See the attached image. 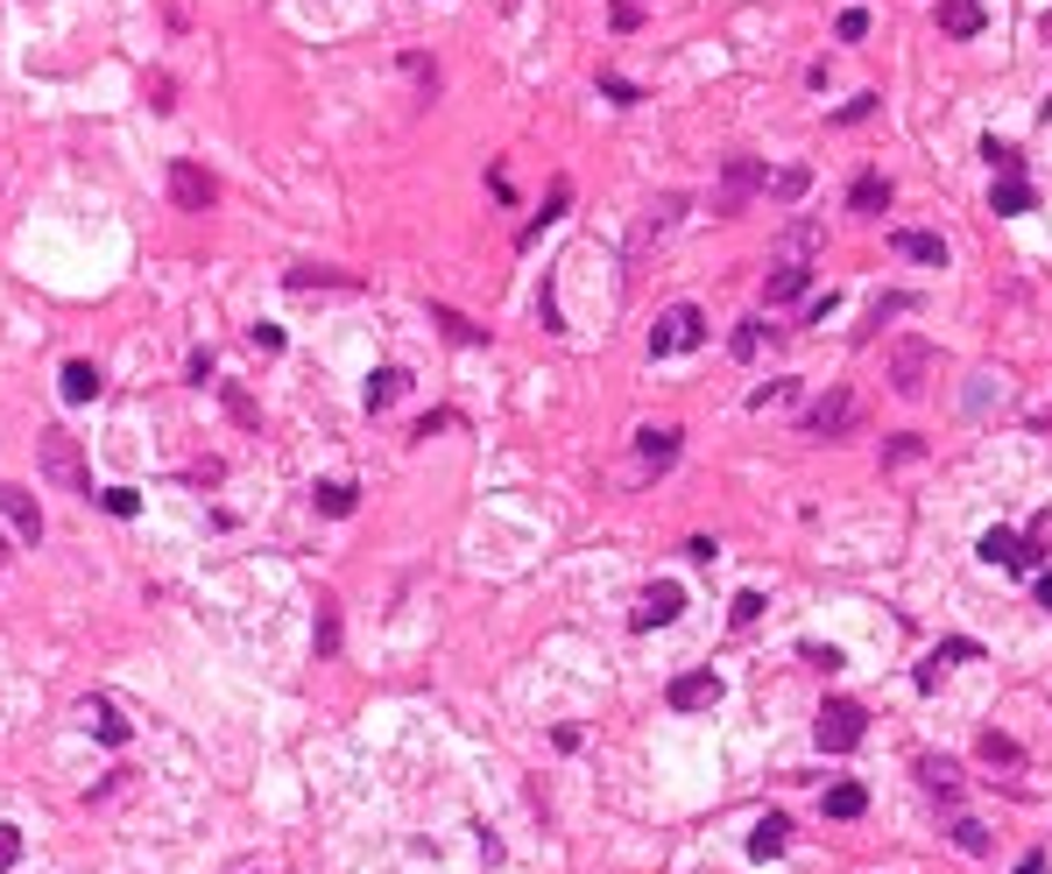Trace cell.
Returning <instances> with one entry per match:
<instances>
[{
    "label": "cell",
    "mask_w": 1052,
    "mask_h": 874,
    "mask_svg": "<svg viewBox=\"0 0 1052 874\" xmlns=\"http://www.w3.org/2000/svg\"><path fill=\"white\" fill-rule=\"evenodd\" d=\"M35 459H43V480H57L64 494L92 501V465H85V452H79V438H64V431H43V444H35Z\"/></svg>",
    "instance_id": "cell-1"
},
{
    "label": "cell",
    "mask_w": 1052,
    "mask_h": 874,
    "mask_svg": "<svg viewBox=\"0 0 1052 874\" xmlns=\"http://www.w3.org/2000/svg\"><path fill=\"white\" fill-rule=\"evenodd\" d=\"M693 346H706V318H699V304H672L657 325H650V360L693 353Z\"/></svg>",
    "instance_id": "cell-2"
},
{
    "label": "cell",
    "mask_w": 1052,
    "mask_h": 874,
    "mask_svg": "<svg viewBox=\"0 0 1052 874\" xmlns=\"http://www.w3.org/2000/svg\"><path fill=\"white\" fill-rule=\"evenodd\" d=\"M813 733H819V748H827V754H848V748H862L869 712L855 706V698H827V706H819V720H813Z\"/></svg>",
    "instance_id": "cell-3"
},
{
    "label": "cell",
    "mask_w": 1052,
    "mask_h": 874,
    "mask_svg": "<svg viewBox=\"0 0 1052 874\" xmlns=\"http://www.w3.org/2000/svg\"><path fill=\"white\" fill-rule=\"evenodd\" d=\"M749 191H770V163H756V155H728V163H721V198H714V212H735Z\"/></svg>",
    "instance_id": "cell-4"
},
{
    "label": "cell",
    "mask_w": 1052,
    "mask_h": 874,
    "mask_svg": "<svg viewBox=\"0 0 1052 874\" xmlns=\"http://www.w3.org/2000/svg\"><path fill=\"white\" fill-rule=\"evenodd\" d=\"M685 614V586H672V578H657L643 599H636V614H629V628L636 635H650V628H672V620Z\"/></svg>",
    "instance_id": "cell-5"
},
{
    "label": "cell",
    "mask_w": 1052,
    "mask_h": 874,
    "mask_svg": "<svg viewBox=\"0 0 1052 874\" xmlns=\"http://www.w3.org/2000/svg\"><path fill=\"white\" fill-rule=\"evenodd\" d=\"M926 374H932V346H926V339H897V346H890V381H897V395H918Z\"/></svg>",
    "instance_id": "cell-6"
},
{
    "label": "cell",
    "mask_w": 1052,
    "mask_h": 874,
    "mask_svg": "<svg viewBox=\"0 0 1052 874\" xmlns=\"http://www.w3.org/2000/svg\"><path fill=\"white\" fill-rule=\"evenodd\" d=\"M721 691H728V685H721L714 670H685V677H672V691H664V698H672V712H706V706H721Z\"/></svg>",
    "instance_id": "cell-7"
},
{
    "label": "cell",
    "mask_w": 1052,
    "mask_h": 874,
    "mask_svg": "<svg viewBox=\"0 0 1052 874\" xmlns=\"http://www.w3.org/2000/svg\"><path fill=\"white\" fill-rule=\"evenodd\" d=\"M219 191H213V177H205L198 163H170V205L177 212H205Z\"/></svg>",
    "instance_id": "cell-8"
},
{
    "label": "cell",
    "mask_w": 1052,
    "mask_h": 874,
    "mask_svg": "<svg viewBox=\"0 0 1052 874\" xmlns=\"http://www.w3.org/2000/svg\"><path fill=\"white\" fill-rule=\"evenodd\" d=\"M848 423H855V395H848V388H827V395L806 410V431L813 438H840Z\"/></svg>",
    "instance_id": "cell-9"
},
{
    "label": "cell",
    "mask_w": 1052,
    "mask_h": 874,
    "mask_svg": "<svg viewBox=\"0 0 1052 874\" xmlns=\"http://www.w3.org/2000/svg\"><path fill=\"white\" fill-rule=\"evenodd\" d=\"M982 565H997V572H1031V543H1024L1018 529H989V536H982Z\"/></svg>",
    "instance_id": "cell-10"
},
{
    "label": "cell",
    "mask_w": 1052,
    "mask_h": 874,
    "mask_svg": "<svg viewBox=\"0 0 1052 874\" xmlns=\"http://www.w3.org/2000/svg\"><path fill=\"white\" fill-rule=\"evenodd\" d=\"M813 289V268L806 261H777L770 276H763V304H798Z\"/></svg>",
    "instance_id": "cell-11"
},
{
    "label": "cell",
    "mask_w": 1052,
    "mask_h": 874,
    "mask_svg": "<svg viewBox=\"0 0 1052 874\" xmlns=\"http://www.w3.org/2000/svg\"><path fill=\"white\" fill-rule=\"evenodd\" d=\"M0 515L14 522V536H22V543H43V515H35L29 487H14V480H8V487H0Z\"/></svg>",
    "instance_id": "cell-12"
},
{
    "label": "cell",
    "mask_w": 1052,
    "mask_h": 874,
    "mask_svg": "<svg viewBox=\"0 0 1052 874\" xmlns=\"http://www.w3.org/2000/svg\"><path fill=\"white\" fill-rule=\"evenodd\" d=\"M678 438L685 431H672V423H650V431H636V459L650 473H664V465H678Z\"/></svg>",
    "instance_id": "cell-13"
},
{
    "label": "cell",
    "mask_w": 1052,
    "mask_h": 874,
    "mask_svg": "<svg viewBox=\"0 0 1052 874\" xmlns=\"http://www.w3.org/2000/svg\"><path fill=\"white\" fill-rule=\"evenodd\" d=\"M1031 205H1039V191H1031L1024 177H997V184H989V212H997V219H1024Z\"/></svg>",
    "instance_id": "cell-14"
},
{
    "label": "cell",
    "mask_w": 1052,
    "mask_h": 874,
    "mask_svg": "<svg viewBox=\"0 0 1052 874\" xmlns=\"http://www.w3.org/2000/svg\"><path fill=\"white\" fill-rule=\"evenodd\" d=\"M784 846H791V819H784V811H763L756 832H749V853H756V861H777Z\"/></svg>",
    "instance_id": "cell-15"
},
{
    "label": "cell",
    "mask_w": 1052,
    "mask_h": 874,
    "mask_svg": "<svg viewBox=\"0 0 1052 874\" xmlns=\"http://www.w3.org/2000/svg\"><path fill=\"white\" fill-rule=\"evenodd\" d=\"M940 29H947V35H982V29H989L982 0H940Z\"/></svg>",
    "instance_id": "cell-16"
},
{
    "label": "cell",
    "mask_w": 1052,
    "mask_h": 874,
    "mask_svg": "<svg viewBox=\"0 0 1052 874\" xmlns=\"http://www.w3.org/2000/svg\"><path fill=\"white\" fill-rule=\"evenodd\" d=\"M565 205H572V184L559 177V184H551V198H544V212H538V219H530L523 233H515V240H523V247H538V240H544V226H559V219H565Z\"/></svg>",
    "instance_id": "cell-17"
},
{
    "label": "cell",
    "mask_w": 1052,
    "mask_h": 874,
    "mask_svg": "<svg viewBox=\"0 0 1052 874\" xmlns=\"http://www.w3.org/2000/svg\"><path fill=\"white\" fill-rule=\"evenodd\" d=\"M770 346H777V325L770 318H742L735 325V360H763Z\"/></svg>",
    "instance_id": "cell-18"
},
{
    "label": "cell",
    "mask_w": 1052,
    "mask_h": 874,
    "mask_svg": "<svg viewBox=\"0 0 1052 874\" xmlns=\"http://www.w3.org/2000/svg\"><path fill=\"white\" fill-rule=\"evenodd\" d=\"M890 247L905 261H932V268H947V240L940 233H890Z\"/></svg>",
    "instance_id": "cell-19"
},
{
    "label": "cell",
    "mask_w": 1052,
    "mask_h": 874,
    "mask_svg": "<svg viewBox=\"0 0 1052 874\" xmlns=\"http://www.w3.org/2000/svg\"><path fill=\"white\" fill-rule=\"evenodd\" d=\"M678 212H685V198H678V191H672V198H657V205H650V219L636 226V255H643L650 240H664V233L678 226Z\"/></svg>",
    "instance_id": "cell-20"
},
{
    "label": "cell",
    "mask_w": 1052,
    "mask_h": 874,
    "mask_svg": "<svg viewBox=\"0 0 1052 874\" xmlns=\"http://www.w3.org/2000/svg\"><path fill=\"white\" fill-rule=\"evenodd\" d=\"M884 205H890V177H876V169H862V177H855V191H848V212H862V219H876Z\"/></svg>",
    "instance_id": "cell-21"
},
{
    "label": "cell",
    "mask_w": 1052,
    "mask_h": 874,
    "mask_svg": "<svg viewBox=\"0 0 1052 874\" xmlns=\"http://www.w3.org/2000/svg\"><path fill=\"white\" fill-rule=\"evenodd\" d=\"M404 388H410V374H404V367H375V374H368V388H360V402H368V410H389V402L404 395Z\"/></svg>",
    "instance_id": "cell-22"
},
{
    "label": "cell",
    "mask_w": 1052,
    "mask_h": 874,
    "mask_svg": "<svg viewBox=\"0 0 1052 874\" xmlns=\"http://www.w3.org/2000/svg\"><path fill=\"white\" fill-rule=\"evenodd\" d=\"M819 811H827V819H862V811H869V790H862V783H834L827 798H819Z\"/></svg>",
    "instance_id": "cell-23"
},
{
    "label": "cell",
    "mask_w": 1052,
    "mask_h": 874,
    "mask_svg": "<svg viewBox=\"0 0 1052 874\" xmlns=\"http://www.w3.org/2000/svg\"><path fill=\"white\" fill-rule=\"evenodd\" d=\"M918 783L940 790V798H953V790H961V769H953L947 754H926V762H918Z\"/></svg>",
    "instance_id": "cell-24"
},
{
    "label": "cell",
    "mask_w": 1052,
    "mask_h": 874,
    "mask_svg": "<svg viewBox=\"0 0 1052 874\" xmlns=\"http://www.w3.org/2000/svg\"><path fill=\"white\" fill-rule=\"evenodd\" d=\"M92 395H100V367H92V360H71V367H64V402H92Z\"/></svg>",
    "instance_id": "cell-25"
},
{
    "label": "cell",
    "mask_w": 1052,
    "mask_h": 874,
    "mask_svg": "<svg viewBox=\"0 0 1052 874\" xmlns=\"http://www.w3.org/2000/svg\"><path fill=\"white\" fill-rule=\"evenodd\" d=\"M85 720L100 727V741H106V748H127V720L106 706V698H92V706H85Z\"/></svg>",
    "instance_id": "cell-26"
},
{
    "label": "cell",
    "mask_w": 1052,
    "mask_h": 874,
    "mask_svg": "<svg viewBox=\"0 0 1052 874\" xmlns=\"http://www.w3.org/2000/svg\"><path fill=\"white\" fill-rule=\"evenodd\" d=\"M819 240H827V233H819V219H798L791 233H784V261H806V255H819Z\"/></svg>",
    "instance_id": "cell-27"
},
{
    "label": "cell",
    "mask_w": 1052,
    "mask_h": 874,
    "mask_svg": "<svg viewBox=\"0 0 1052 874\" xmlns=\"http://www.w3.org/2000/svg\"><path fill=\"white\" fill-rule=\"evenodd\" d=\"M311 501H318V515H354V487H347V480H318Z\"/></svg>",
    "instance_id": "cell-28"
},
{
    "label": "cell",
    "mask_w": 1052,
    "mask_h": 874,
    "mask_svg": "<svg viewBox=\"0 0 1052 874\" xmlns=\"http://www.w3.org/2000/svg\"><path fill=\"white\" fill-rule=\"evenodd\" d=\"M431 325H446L452 346H481V339H488L481 325H467V318H459V310H446V304H431Z\"/></svg>",
    "instance_id": "cell-29"
},
{
    "label": "cell",
    "mask_w": 1052,
    "mask_h": 874,
    "mask_svg": "<svg viewBox=\"0 0 1052 874\" xmlns=\"http://www.w3.org/2000/svg\"><path fill=\"white\" fill-rule=\"evenodd\" d=\"M311 649H318V664H325V656H339V607H333V599H318V635H311Z\"/></svg>",
    "instance_id": "cell-30"
},
{
    "label": "cell",
    "mask_w": 1052,
    "mask_h": 874,
    "mask_svg": "<svg viewBox=\"0 0 1052 874\" xmlns=\"http://www.w3.org/2000/svg\"><path fill=\"white\" fill-rule=\"evenodd\" d=\"M982 762H989V769H1018V762H1024V748L1010 741V733H982Z\"/></svg>",
    "instance_id": "cell-31"
},
{
    "label": "cell",
    "mask_w": 1052,
    "mask_h": 874,
    "mask_svg": "<svg viewBox=\"0 0 1052 874\" xmlns=\"http://www.w3.org/2000/svg\"><path fill=\"white\" fill-rule=\"evenodd\" d=\"M318 282L325 289H360L354 276H339V268H290V289H318Z\"/></svg>",
    "instance_id": "cell-32"
},
{
    "label": "cell",
    "mask_w": 1052,
    "mask_h": 874,
    "mask_svg": "<svg viewBox=\"0 0 1052 874\" xmlns=\"http://www.w3.org/2000/svg\"><path fill=\"white\" fill-rule=\"evenodd\" d=\"M982 155H989V169H997V177H1024V155L1010 148V142H997V134L982 142Z\"/></svg>",
    "instance_id": "cell-33"
},
{
    "label": "cell",
    "mask_w": 1052,
    "mask_h": 874,
    "mask_svg": "<svg viewBox=\"0 0 1052 874\" xmlns=\"http://www.w3.org/2000/svg\"><path fill=\"white\" fill-rule=\"evenodd\" d=\"M92 501H100L106 515H121V522H127V515L142 508V494H135V487H100V494H92Z\"/></svg>",
    "instance_id": "cell-34"
},
{
    "label": "cell",
    "mask_w": 1052,
    "mask_h": 874,
    "mask_svg": "<svg viewBox=\"0 0 1052 874\" xmlns=\"http://www.w3.org/2000/svg\"><path fill=\"white\" fill-rule=\"evenodd\" d=\"M974 656H982V642H968V635H953V642H940V649H932V664L947 670V664H974Z\"/></svg>",
    "instance_id": "cell-35"
},
{
    "label": "cell",
    "mask_w": 1052,
    "mask_h": 874,
    "mask_svg": "<svg viewBox=\"0 0 1052 874\" xmlns=\"http://www.w3.org/2000/svg\"><path fill=\"white\" fill-rule=\"evenodd\" d=\"M953 846H961V853H989V825H974V819H953Z\"/></svg>",
    "instance_id": "cell-36"
},
{
    "label": "cell",
    "mask_w": 1052,
    "mask_h": 874,
    "mask_svg": "<svg viewBox=\"0 0 1052 874\" xmlns=\"http://www.w3.org/2000/svg\"><path fill=\"white\" fill-rule=\"evenodd\" d=\"M219 395H226V417H234V423H247V431H255V423H262V410H255V402H247V395H241V388H234V381H226V388H219Z\"/></svg>",
    "instance_id": "cell-37"
},
{
    "label": "cell",
    "mask_w": 1052,
    "mask_h": 874,
    "mask_svg": "<svg viewBox=\"0 0 1052 874\" xmlns=\"http://www.w3.org/2000/svg\"><path fill=\"white\" fill-rule=\"evenodd\" d=\"M897 310H911V297H876L869 325H862V332H855V339H869V332H876V325H884V318H897Z\"/></svg>",
    "instance_id": "cell-38"
},
{
    "label": "cell",
    "mask_w": 1052,
    "mask_h": 874,
    "mask_svg": "<svg viewBox=\"0 0 1052 874\" xmlns=\"http://www.w3.org/2000/svg\"><path fill=\"white\" fill-rule=\"evenodd\" d=\"M601 92H607V100H615V106H636V100H643V92L629 85V78H615V71H601Z\"/></svg>",
    "instance_id": "cell-39"
},
{
    "label": "cell",
    "mask_w": 1052,
    "mask_h": 874,
    "mask_svg": "<svg viewBox=\"0 0 1052 874\" xmlns=\"http://www.w3.org/2000/svg\"><path fill=\"white\" fill-rule=\"evenodd\" d=\"M777 402H791V381H763L749 395V410H777Z\"/></svg>",
    "instance_id": "cell-40"
},
{
    "label": "cell",
    "mask_w": 1052,
    "mask_h": 874,
    "mask_svg": "<svg viewBox=\"0 0 1052 874\" xmlns=\"http://www.w3.org/2000/svg\"><path fill=\"white\" fill-rule=\"evenodd\" d=\"M862 35H869V8H848L840 14V43H862Z\"/></svg>",
    "instance_id": "cell-41"
},
{
    "label": "cell",
    "mask_w": 1052,
    "mask_h": 874,
    "mask_svg": "<svg viewBox=\"0 0 1052 874\" xmlns=\"http://www.w3.org/2000/svg\"><path fill=\"white\" fill-rule=\"evenodd\" d=\"M798 656H806L813 670H840V649H834V642H806V649H798Z\"/></svg>",
    "instance_id": "cell-42"
},
{
    "label": "cell",
    "mask_w": 1052,
    "mask_h": 874,
    "mask_svg": "<svg viewBox=\"0 0 1052 874\" xmlns=\"http://www.w3.org/2000/svg\"><path fill=\"white\" fill-rule=\"evenodd\" d=\"M869 113H876V92H855V100H848V106H840V113H834V121H848V127H855V121H869Z\"/></svg>",
    "instance_id": "cell-43"
},
{
    "label": "cell",
    "mask_w": 1052,
    "mask_h": 874,
    "mask_svg": "<svg viewBox=\"0 0 1052 874\" xmlns=\"http://www.w3.org/2000/svg\"><path fill=\"white\" fill-rule=\"evenodd\" d=\"M14 861H22V832H14V825H0V874H8Z\"/></svg>",
    "instance_id": "cell-44"
},
{
    "label": "cell",
    "mask_w": 1052,
    "mask_h": 874,
    "mask_svg": "<svg viewBox=\"0 0 1052 874\" xmlns=\"http://www.w3.org/2000/svg\"><path fill=\"white\" fill-rule=\"evenodd\" d=\"M756 614H763V593H735V628H749Z\"/></svg>",
    "instance_id": "cell-45"
},
{
    "label": "cell",
    "mask_w": 1052,
    "mask_h": 874,
    "mask_svg": "<svg viewBox=\"0 0 1052 874\" xmlns=\"http://www.w3.org/2000/svg\"><path fill=\"white\" fill-rule=\"evenodd\" d=\"M1024 543H1031V557H1045V551H1052V515L1031 522V536H1024Z\"/></svg>",
    "instance_id": "cell-46"
},
{
    "label": "cell",
    "mask_w": 1052,
    "mask_h": 874,
    "mask_svg": "<svg viewBox=\"0 0 1052 874\" xmlns=\"http://www.w3.org/2000/svg\"><path fill=\"white\" fill-rule=\"evenodd\" d=\"M247 339H255L262 353H283V332H276V325H247Z\"/></svg>",
    "instance_id": "cell-47"
},
{
    "label": "cell",
    "mask_w": 1052,
    "mask_h": 874,
    "mask_svg": "<svg viewBox=\"0 0 1052 874\" xmlns=\"http://www.w3.org/2000/svg\"><path fill=\"white\" fill-rule=\"evenodd\" d=\"M191 381H198V388L213 381V346H198V353H191Z\"/></svg>",
    "instance_id": "cell-48"
},
{
    "label": "cell",
    "mask_w": 1052,
    "mask_h": 874,
    "mask_svg": "<svg viewBox=\"0 0 1052 874\" xmlns=\"http://www.w3.org/2000/svg\"><path fill=\"white\" fill-rule=\"evenodd\" d=\"M714 551H721L714 536H693V543H685V557H693V565H714Z\"/></svg>",
    "instance_id": "cell-49"
},
{
    "label": "cell",
    "mask_w": 1052,
    "mask_h": 874,
    "mask_svg": "<svg viewBox=\"0 0 1052 874\" xmlns=\"http://www.w3.org/2000/svg\"><path fill=\"white\" fill-rule=\"evenodd\" d=\"M636 22H643V8H636V0H615V29L629 35V29H636Z\"/></svg>",
    "instance_id": "cell-50"
},
{
    "label": "cell",
    "mask_w": 1052,
    "mask_h": 874,
    "mask_svg": "<svg viewBox=\"0 0 1052 874\" xmlns=\"http://www.w3.org/2000/svg\"><path fill=\"white\" fill-rule=\"evenodd\" d=\"M918 452H926V444H918V438H897L884 459H890V465H905V459H918Z\"/></svg>",
    "instance_id": "cell-51"
},
{
    "label": "cell",
    "mask_w": 1052,
    "mask_h": 874,
    "mask_svg": "<svg viewBox=\"0 0 1052 874\" xmlns=\"http://www.w3.org/2000/svg\"><path fill=\"white\" fill-rule=\"evenodd\" d=\"M1018 874H1052V867H1045V853H1024V861H1018Z\"/></svg>",
    "instance_id": "cell-52"
},
{
    "label": "cell",
    "mask_w": 1052,
    "mask_h": 874,
    "mask_svg": "<svg viewBox=\"0 0 1052 874\" xmlns=\"http://www.w3.org/2000/svg\"><path fill=\"white\" fill-rule=\"evenodd\" d=\"M1039 607H1052V572H1039Z\"/></svg>",
    "instance_id": "cell-53"
},
{
    "label": "cell",
    "mask_w": 1052,
    "mask_h": 874,
    "mask_svg": "<svg viewBox=\"0 0 1052 874\" xmlns=\"http://www.w3.org/2000/svg\"><path fill=\"white\" fill-rule=\"evenodd\" d=\"M1039 35H1045V43H1052V8H1045V14H1039Z\"/></svg>",
    "instance_id": "cell-54"
},
{
    "label": "cell",
    "mask_w": 1052,
    "mask_h": 874,
    "mask_svg": "<svg viewBox=\"0 0 1052 874\" xmlns=\"http://www.w3.org/2000/svg\"><path fill=\"white\" fill-rule=\"evenodd\" d=\"M0 557H8V551H0Z\"/></svg>",
    "instance_id": "cell-55"
}]
</instances>
